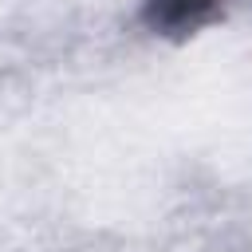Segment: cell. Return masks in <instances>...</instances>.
I'll return each instance as SVG.
<instances>
[{
    "mask_svg": "<svg viewBox=\"0 0 252 252\" xmlns=\"http://www.w3.org/2000/svg\"><path fill=\"white\" fill-rule=\"evenodd\" d=\"M213 4L217 0H150L146 4V20L154 28L177 32V28H193L201 16H209Z\"/></svg>",
    "mask_w": 252,
    "mask_h": 252,
    "instance_id": "1",
    "label": "cell"
}]
</instances>
